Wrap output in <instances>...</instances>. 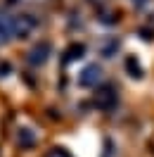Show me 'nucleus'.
<instances>
[{
    "label": "nucleus",
    "instance_id": "nucleus-1",
    "mask_svg": "<svg viewBox=\"0 0 154 157\" xmlns=\"http://www.w3.org/2000/svg\"><path fill=\"white\" fill-rule=\"evenodd\" d=\"M33 29H36V19L31 14H17V17H12V36L26 38Z\"/></svg>",
    "mask_w": 154,
    "mask_h": 157
},
{
    "label": "nucleus",
    "instance_id": "nucleus-2",
    "mask_svg": "<svg viewBox=\"0 0 154 157\" xmlns=\"http://www.w3.org/2000/svg\"><path fill=\"white\" fill-rule=\"evenodd\" d=\"M100 78H102V69L97 67V64H90V67H86L83 74L78 76V83H81L83 88H90V86H97Z\"/></svg>",
    "mask_w": 154,
    "mask_h": 157
},
{
    "label": "nucleus",
    "instance_id": "nucleus-3",
    "mask_svg": "<svg viewBox=\"0 0 154 157\" xmlns=\"http://www.w3.org/2000/svg\"><path fill=\"white\" fill-rule=\"evenodd\" d=\"M95 105L100 109H112L116 105V93H114V88H102V90H97L95 93Z\"/></svg>",
    "mask_w": 154,
    "mask_h": 157
},
{
    "label": "nucleus",
    "instance_id": "nucleus-4",
    "mask_svg": "<svg viewBox=\"0 0 154 157\" xmlns=\"http://www.w3.org/2000/svg\"><path fill=\"white\" fill-rule=\"evenodd\" d=\"M48 55H50V43H48V40H43V43L36 45V48H31L29 62H31V64H43V62L48 59Z\"/></svg>",
    "mask_w": 154,
    "mask_h": 157
},
{
    "label": "nucleus",
    "instance_id": "nucleus-5",
    "mask_svg": "<svg viewBox=\"0 0 154 157\" xmlns=\"http://www.w3.org/2000/svg\"><path fill=\"white\" fill-rule=\"evenodd\" d=\"M7 38H12V17L0 14V43Z\"/></svg>",
    "mask_w": 154,
    "mask_h": 157
},
{
    "label": "nucleus",
    "instance_id": "nucleus-6",
    "mask_svg": "<svg viewBox=\"0 0 154 157\" xmlns=\"http://www.w3.org/2000/svg\"><path fill=\"white\" fill-rule=\"evenodd\" d=\"M17 140H19L21 147H31L36 138H33V133H31L29 128H19V136H17Z\"/></svg>",
    "mask_w": 154,
    "mask_h": 157
},
{
    "label": "nucleus",
    "instance_id": "nucleus-7",
    "mask_svg": "<svg viewBox=\"0 0 154 157\" xmlns=\"http://www.w3.org/2000/svg\"><path fill=\"white\" fill-rule=\"evenodd\" d=\"M126 69H128V74H130V76H142V71H140V64H138V62H135V57H128L126 59Z\"/></svg>",
    "mask_w": 154,
    "mask_h": 157
},
{
    "label": "nucleus",
    "instance_id": "nucleus-8",
    "mask_svg": "<svg viewBox=\"0 0 154 157\" xmlns=\"http://www.w3.org/2000/svg\"><path fill=\"white\" fill-rule=\"evenodd\" d=\"M116 50H119V40L112 38V40H107L105 45H102V55H105V57H112Z\"/></svg>",
    "mask_w": 154,
    "mask_h": 157
},
{
    "label": "nucleus",
    "instance_id": "nucleus-9",
    "mask_svg": "<svg viewBox=\"0 0 154 157\" xmlns=\"http://www.w3.org/2000/svg\"><path fill=\"white\" fill-rule=\"evenodd\" d=\"M83 52H86V48H83V45H71V48H69V52H67V62L83 57Z\"/></svg>",
    "mask_w": 154,
    "mask_h": 157
},
{
    "label": "nucleus",
    "instance_id": "nucleus-10",
    "mask_svg": "<svg viewBox=\"0 0 154 157\" xmlns=\"http://www.w3.org/2000/svg\"><path fill=\"white\" fill-rule=\"evenodd\" d=\"M45 157H69V152H67V150H62V147H52Z\"/></svg>",
    "mask_w": 154,
    "mask_h": 157
},
{
    "label": "nucleus",
    "instance_id": "nucleus-11",
    "mask_svg": "<svg viewBox=\"0 0 154 157\" xmlns=\"http://www.w3.org/2000/svg\"><path fill=\"white\" fill-rule=\"evenodd\" d=\"M133 2H135V5H142V2H145V0H133Z\"/></svg>",
    "mask_w": 154,
    "mask_h": 157
}]
</instances>
